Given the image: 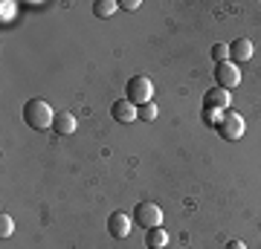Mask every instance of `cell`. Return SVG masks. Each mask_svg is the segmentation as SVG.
Segmentation results:
<instances>
[{
  "instance_id": "cell-1",
  "label": "cell",
  "mask_w": 261,
  "mask_h": 249,
  "mask_svg": "<svg viewBox=\"0 0 261 249\" xmlns=\"http://www.w3.org/2000/svg\"><path fill=\"white\" fill-rule=\"evenodd\" d=\"M23 122H27L32 130H49L53 122H56V113L44 99H29L23 104Z\"/></svg>"
},
{
  "instance_id": "cell-2",
  "label": "cell",
  "mask_w": 261,
  "mask_h": 249,
  "mask_svg": "<svg viewBox=\"0 0 261 249\" xmlns=\"http://www.w3.org/2000/svg\"><path fill=\"white\" fill-rule=\"evenodd\" d=\"M151 96H154V84H151L148 75H134L128 81V102H134L137 107L148 104Z\"/></svg>"
},
{
  "instance_id": "cell-3",
  "label": "cell",
  "mask_w": 261,
  "mask_h": 249,
  "mask_svg": "<svg viewBox=\"0 0 261 249\" xmlns=\"http://www.w3.org/2000/svg\"><path fill=\"white\" fill-rule=\"evenodd\" d=\"M134 223L142 226V229H157V226H163V209L157 203H137Z\"/></svg>"
},
{
  "instance_id": "cell-4",
  "label": "cell",
  "mask_w": 261,
  "mask_h": 249,
  "mask_svg": "<svg viewBox=\"0 0 261 249\" xmlns=\"http://www.w3.org/2000/svg\"><path fill=\"white\" fill-rule=\"evenodd\" d=\"M218 133H221L224 139H229V142L241 139V136H244V119H241V113L224 110V116H221V125H218Z\"/></svg>"
},
{
  "instance_id": "cell-5",
  "label": "cell",
  "mask_w": 261,
  "mask_h": 249,
  "mask_svg": "<svg viewBox=\"0 0 261 249\" xmlns=\"http://www.w3.org/2000/svg\"><path fill=\"white\" fill-rule=\"evenodd\" d=\"M215 84H218V87H224V90L238 87V84H241V70H238V64L224 61V64L215 67Z\"/></svg>"
},
{
  "instance_id": "cell-6",
  "label": "cell",
  "mask_w": 261,
  "mask_h": 249,
  "mask_svg": "<svg viewBox=\"0 0 261 249\" xmlns=\"http://www.w3.org/2000/svg\"><path fill=\"white\" fill-rule=\"evenodd\" d=\"M111 116L116 122H122V125H130L134 119H140V107H137L134 102H128V99H119V102H113Z\"/></svg>"
},
{
  "instance_id": "cell-7",
  "label": "cell",
  "mask_w": 261,
  "mask_h": 249,
  "mask_svg": "<svg viewBox=\"0 0 261 249\" xmlns=\"http://www.w3.org/2000/svg\"><path fill=\"white\" fill-rule=\"evenodd\" d=\"M229 102H232V96H229V90H224V87H212V90H206V96H203L206 110H226Z\"/></svg>"
},
{
  "instance_id": "cell-8",
  "label": "cell",
  "mask_w": 261,
  "mask_h": 249,
  "mask_svg": "<svg viewBox=\"0 0 261 249\" xmlns=\"http://www.w3.org/2000/svg\"><path fill=\"white\" fill-rule=\"evenodd\" d=\"M130 229H134V226H130V217H128L125 212H113L111 217H108V232H111V235H113L116 240L128 238Z\"/></svg>"
},
{
  "instance_id": "cell-9",
  "label": "cell",
  "mask_w": 261,
  "mask_h": 249,
  "mask_svg": "<svg viewBox=\"0 0 261 249\" xmlns=\"http://www.w3.org/2000/svg\"><path fill=\"white\" fill-rule=\"evenodd\" d=\"M252 58V41L250 38H238L229 44V61L232 64H247Z\"/></svg>"
},
{
  "instance_id": "cell-10",
  "label": "cell",
  "mask_w": 261,
  "mask_h": 249,
  "mask_svg": "<svg viewBox=\"0 0 261 249\" xmlns=\"http://www.w3.org/2000/svg\"><path fill=\"white\" fill-rule=\"evenodd\" d=\"M53 133H58V136H70V133H75V116L70 110H58L56 113V122H53Z\"/></svg>"
},
{
  "instance_id": "cell-11",
  "label": "cell",
  "mask_w": 261,
  "mask_h": 249,
  "mask_svg": "<svg viewBox=\"0 0 261 249\" xmlns=\"http://www.w3.org/2000/svg\"><path fill=\"white\" fill-rule=\"evenodd\" d=\"M145 243H148V249H166V246H168V232L163 229V226H157V229H148V235H145Z\"/></svg>"
},
{
  "instance_id": "cell-12",
  "label": "cell",
  "mask_w": 261,
  "mask_h": 249,
  "mask_svg": "<svg viewBox=\"0 0 261 249\" xmlns=\"http://www.w3.org/2000/svg\"><path fill=\"white\" fill-rule=\"evenodd\" d=\"M116 9H119V3H116V0H96V3H93V15H96V18H111Z\"/></svg>"
},
{
  "instance_id": "cell-13",
  "label": "cell",
  "mask_w": 261,
  "mask_h": 249,
  "mask_svg": "<svg viewBox=\"0 0 261 249\" xmlns=\"http://www.w3.org/2000/svg\"><path fill=\"white\" fill-rule=\"evenodd\" d=\"M212 61H215V64L229 61V44H215L212 46Z\"/></svg>"
},
{
  "instance_id": "cell-14",
  "label": "cell",
  "mask_w": 261,
  "mask_h": 249,
  "mask_svg": "<svg viewBox=\"0 0 261 249\" xmlns=\"http://www.w3.org/2000/svg\"><path fill=\"white\" fill-rule=\"evenodd\" d=\"M140 119H145V122H154V119H157V104H154V102L142 104V107H140Z\"/></svg>"
},
{
  "instance_id": "cell-15",
  "label": "cell",
  "mask_w": 261,
  "mask_h": 249,
  "mask_svg": "<svg viewBox=\"0 0 261 249\" xmlns=\"http://www.w3.org/2000/svg\"><path fill=\"white\" fill-rule=\"evenodd\" d=\"M12 232H15V220H12L9 214H3L0 217V238H9Z\"/></svg>"
},
{
  "instance_id": "cell-16",
  "label": "cell",
  "mask_w": 261,
  "mask_h": 249,
  "mask_svg": "<svg viewBox=\"0 0 261 249\" xmlns=\"http://www.w3.org/2000/svg\"><path fill=\"white\" fill-rule=\"evenodd\" d=\"M137 6H140V0H125V3H122V9L125 12H134Z\"/></svg>"
},
{
  "instance_id": "cell-17",
  "label": "cell",
  "mask_w": 261,
  "mask_h": 249,
  "mask_svg": "<svg viewBox=\"0 0 261 249\" xmlns=\"http://www.w3.org/2000/svg\"><path fill=\"white\" fill-rule=\"evenodd\" d=\"M226 249H247V246H244L241 240H229V243H226Z\"/></svg>"
}]
</instances>
